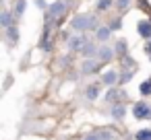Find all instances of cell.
<instances>
[{"instance_id":"6da1fadb","label":"cell","mask_w":151,"mask_h":140,"mask_svg":"<svg viewBox=\"0 0 151 140\" xmlns=\"http://www.w3.org/2000/svg\"><path fill=\"white\" fill-rule=\"evenodd\" d=\"M75 31H87V29H97V19L93 15H77L70 23Z\"/></svg>"},{"instance_id":"7a4b0ae2","label":"cell","mask_w":151,"mask_h":140,"mask_svg":"<svg viewBox=\"0 0 151 140\" xmlns=\"http://www.w3.org/2000/svg\"><path fill=\"white\" fill-rule=\"evenodd\" d=\"M66 11H68V4L64 2V0H58V2H54V4L48 6V15H50V19H60V17L66 15Z\"/></svg>"},{"instance_id":"3957f363","label":"cell","mask_w":151,"mask_h":140,"mask_svg":"<svg viewBox=\"0 0 151 140\" xmlns=\"http://www.w3.org/2000/svg\"><path fill=\"white\" fill-rule=\"evenodd\" d=\"M87 43L89 41H87L85 35H73V37H68V50L70 52H81Z\"/></svg>"},{"instance_id":"277c9868","label":"cell","mask_w":151,"mask_h":140,"mask_svg":"<svg viewBox=\"0 0 151 140\" xmlns=\"http://www.w3.org/2000/svg\"><path fill=\"white\" fill-rule=\"evenodd\" d=\"M132 115H134L137 119H149V117H151V107H149L147 103H134Z\"/></svg>"},{"instance_id":"5b68a950","label":"cell","mask_w":151,"mask_h":140,"mask_svg":"<svg viewBox=\"0 0 151 140\" xmlns=\"http://www.w3.org/2000/svg\"><path fill=\"white\" fill-rule=\"evenodd\" d=\"M99 60L97 58H87V60H83V64H81V72L83 74H91V72H95L97 68H99Z\"/></svg>"},{"instance_id":"8992f818","label":"cell","mask_w":151,"mask_h":140,"mask_svg":"<svg viewBox=\"0 0 151 140\" xmlns=\"http://www.w3.org/2000/svg\"><path fill=\"white\" fill-rule=\"evenodd\" d=\"M114 54H116V52H114L112 48H108V45H101V48L97 50V54H95V56H97V60L104 64V62H110V60L114 58Z\"/></svg>"},{"instance_id":"52a82bcc","label":"cell","mask_w":151,"mask_h":140,"mask_svg":"<svg viewBox=\"0 0 151 140\" xmlns=\"http://www.w3.org/2000/svg\"><path fill=\"white\" fill-rule=\"evenodd\" d=\"M118 80H120V74H118L116 70H108V72L101 76V82H104V85H110V87L116 85Z\"/></svg>"},{"instance_id":"ba28073f","label":"cell","mask_w":151,"mask_h":140,"mask_svg":"<svg viewBox=\"0 0 151 140\" xmlns=\"http://www.w3.org/2000/svg\"><path fill=\"white\" fill-rule=\"evenodd\" d=\"M137 31H139V35H141L143 39H149V37H151V21H141Z\"/></svg>"},{"instance_id":"9c48e42d","label":"cell","mask_w":151,"mask_h":140,"mask_svg":"<svg viewBox=\"0 0 151 140\" xmlns=\"http://www.w3.org/2000/svg\"><path fill=\"white\" fill-rule=\"evenodd\" d=\"M110 113H112L114 119H122V117L126 115V107H124L122 103H116V105H112V111H110Z\"/></svg>"},{"instance_id":"30bf717a","label":"cell","mask_w":151,"mask_h":140,"mask_svg":"<svg viewBox=\"0 0 151 140\" xmlns=\"http://www.w3.org/2000/svg\"><path fill=\"white\" fill-rule=\"evenodd\" d=\"M110 33H112V29L110 27H99V29H95V37H97V41H108V37H110Z\"/></svg>"},{"instance_id":"8fae6325","label":"cell","mask_w":151,"mask_h":140,"mask_svg":"<svg viewBox=\"0 0 151 140\" xmlns=\"http://www.w3.org/2000/svg\"><path fill=\"white\" fill-rule=\"evenodd\" d=\"M97 95H99V85H89L87 91H85V97H87L89 101H95Z\"/></svg>"},{"instance_id":"7c38bea8","label":"cell","mask_w":151,"mask_h":140,"mask_svg":"<svg viewBox=\"0 0 151 140\" xmlns=\"http://www.w3.org/2000/svg\"><path fill=\"white\" fill-rule=\"evenodd\" d=\"M13 15H15V13H9V11H4L2 15H0V25H2L4 29H9V27H11V21H13Z\"/></svg>"},{"instance_id":"4fadbf2b","label":"cell","mask_w":151,"mask_h":140,"mask_svg":"<svg viewBox=\"0 0 151 140\" xmlns=\"http://www.w3.org/2000/svg\"><path fill=\"white\" fill-rule=\"evenodd\" d=\"M122 93H124V91H120V89H110L108 95H106V99H108L110 103H114V101H118V99L122 97Z\"/></svg>"},{"instance_id":"5bb4252c","label":"cell","mask_w":151,"mask_h":140,"mask_svg":"<svg viewBox=\"0 0 151 140\" xmlns=\"http://www.w3.org/2000/svg\"><path fill=\"white\" fill-rule=\"evenodd\" d=\"M126 50H128V45H126V41H124V39L116 41V45H114V52H116V56H124V54H126Z\"/></svg>"},{"instance_id":"9a60e30c","label":"cell","mask_w":151,"mask_h":140,"mask_svg":"<svg viewBox=\"0 0 151 140\" xmlns=\"http://www.w3.org/2000/svg\"><path fill=\"white\" fill-rule=\"evenodd\" d=\"M139 91H141L143 97H149V95H151V80H143L141 87H139Z\"/></svg>"},{"instance_id":"2e32d148","label":"cell","mask_w":151,"mask_h":140,"mask_svg":"<svg viewBox=\"0 0 151 140\" xmlns=\"http://www.w3.org/2000/svg\"><path fill=\"white\" fill-rule=\"evenodd\" d=\"M25 6H27V0H19V2L15 4V11H13L15 17H21V15L25 13Z\"/></svg>"},{"instance_id":"e0dca14e","label":"cell","mask_w":151,"mask_h":140,"mask_svg":"<svg viewBox=\"0 0 151 140\" xmlns=\"http://www.w3.org/2000/svg\"><path fill=\"white\" fill-rule=\"evenodd\" d=\"M97 50H99V48H95V43L89 41V43L81 50V54H83V56H91V54H97Z\"/></svg>"},{"instance_id":"ac0fdd59","label":"cell","mask_w":151,"mask_h":140,"mask_svg":"<svg viewBox=\"0 0 151 140\" xmlns=\"http://www.w3.org/2000/svg\"><path fill=\"white\" fill-rule=\"evenodd\" d=\"M134 138H137V140H151V130H149V128L139 130V132L134 134Z\"/></svg>"},{"instance_id":"d6986e66","label":"cell","mask_w":151,"mask_h":140,"mask_svg":"<svg viewBox=\"0 0 151 140\" xmlns=\"http://www.w3.org/2000/svg\"><path fill=\"white\" fill-rule=\"evenodd\" d=\"M6 35H9V41H13V43L19 39V31L15 29V25H11V27L6 29Z\"/></svg>"},{"instance_id":"ffe728a7","label":"cell","mask_w":151,"mask_h":140,"mask_svg":"<svg viewBox=\"0 0 151 140\" xmlns=\"http://www.w3.org/2000/svg\"><path fill=\"white\" fill-rule=\"evenodd\" d=\"M110 4H112V0H99V2H97V11H108Z\"/></svg>"},{"instance_id":"44dd1931","label":"cell","mask_w":151,"mask_h":140,"mask_svg":"<svg viewBox=\"0 0 151 140\" xmlns=\"http://www.w3.org/2000/svg\"><path fill=\"white\" fill-rule=\"evenodd\" d=\"M130 78H132V72H130V70H124V72H122V76H120V82L124 85V82H128Z\"/></svg>"},{"instance_id":"7402d4cb","label":"cell","mask_w":151,"mask_h":140,"mask_svg":"<svg viewBox=\"0 0 151 140\" xmlns=\"http://www.w3.org/2000/svg\"><path fill=\"white\" fill-rule=\"evenodd\" d=\"M128 4H130V0H116V6H118L120 11H126Z\"/></svg>"},{"instance_id":"603a6c76","label":"cell","mask_w":151,"mask_h":140,"mask_svg":"<svg viewBox=\"0 0 151 140\" xmlns=\"http://www.w3.org/2000/svg\"><path fill=\"white\" fill-rule=\"evenodd\" d=\"M120 25H122V19H116V21H112V23H110V29H112V31H116V29H120Z\"/></svg>"},{"instance_id":"cb8c5ba5","label":"cell","mask_w":151,"mask_h":140,"mask_svg":"<svg viewBox=\"0 0 151 140\" xmlns=\"http://www.w3.org/2000/svg\"><path fill=\"white\" fill-rule=\"evenodd\" d=\"M83 140H101V136H99V132H95V134H89V136H85Z\"/></svg>"},{"instance_id":"d4e9b609","label":"cell","mask_w":151,"mask_h":140,"mask_svg":"<svg viewBox=\"0 0 151 140\" xmlns=\"http://www.w3.org/2000/svg\"><path fill=\"white\" fill-rule=\"evenodd\" d=\"M35 2H37V6H42V9H46V2H44V0H35Z\"/></svg>"},{"instance_id":"484cf974","label":"cell","mask_w":151,"mask_h":140,"mask_svg":"<svg viewBox=\"0 0 151 140\" xmlns=\"http://www.w3.org/2000/svg\"><path fill=\"white\" fill-rule=\"evenodd\" d=\"M145 52H147V54H151V41H149V43L145 45Z\"/></svg>"},{"instance_id":"4316f807","label":"cell","mask_w":151,"mask_h":140,"mask_svg":"<svg viewBox=\"0 0 151 140\" xmlns=\"http://www.w3.org/2000/svg\"><path fill=\"white\" fill-rule=\"evenodd\" d=\"M149 119H151V117H149Z\"/></svg>"}]
</instances>
